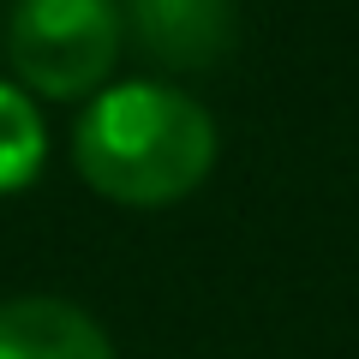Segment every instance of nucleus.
<instances>
[{
    "label": "nucleus",
    "instance_id": "obj_5",
    "mask_svg": "<svg viewBox=\"0 0 359 359\" xmlns=\"http://www.w3.org/2000/svg\"><path fill=\"white\" fill-rule=\"evenodd\" d=\"M48 156L42 108L25 84H0V192H25Z\"/></svg>",
    "mask_w": 359,
    "mask_h": 359
},
{
    "label": "nucleus",
    "instance_id": "obj_4",
    "mask_svg": "<svg viewBox=\"0 0 359 359\" xmlns=\"http://www.w3.org/2000/svg\"><path fill=\"white\" fill-rule=\"evenodd\" d=\"M0 359H120L114 335L60 294L0 299Z\"/></svg>",
    "mask_w": 359,
    "mask_h": 359
},
{
    "label": "nucleus",
    "instance_id": "obj_2",
    "mask_svg": "<svg viewBox=\"0 0 359 359\" xmlns=\"http://www.w3.org/2000/svg\"><path fill=\"white\" fill-rule=\"evenodd\" d=\"M126 54L120 0H13L6 66L36 102H90Z\"/></svg>",
    "mask_w": 359,
    "mask_h": 359
},
{
    "label": "nucleus",
    "instance_id": "obj_3",
    "mask_svg": "<svg viewBox=\"0 0 359 359\" xmlns=\"http://www.w3.org/2000/svg\"><path fill=\"white\" fill-rule=\"evenodd\" d=\"M120 30L138 60L162 72H204L233 48V0H120Z\"/></svg>",
    "mask_w": 359,
    "mask_h": 359
},
{
    "label": "nucleus",
    "instance_id": "obj_1",
    "mask_svg": "<svg viewBox=\"0 0 359 359\" xmlns=\"http://www.w3.org/2000/svg\"><path fill=\"white\" fill-rule=\"evenodd\" d=\"M216 120L192 90L162 78L102 84L72 126V168L96 198L126 210H168L216 168Z\"/></svg>",
    "mask_w": 359,
    "mask_h": 359
}]
</instances>
